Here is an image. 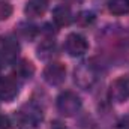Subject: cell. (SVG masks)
Here are the masks:
<instances>
[{"label":"cell","mask_w":129,"mask_h":129,"mask_svg":"<svg viewBox=\"0 0 129 129\" xmlns=\"http://www.w3.org/2000/svg\"><path fill=\"white\" fill-rule=\"evenodd\" d=\"M57 110L64 117H72L81 110V98L74 92H63L57 98Z\"/></svg>","instance_id":"cell-1"},{"label":"cell","mask_w":129,"mask_h":129,"mask_svg":"<svg viewBox=\"0 0 129 129\" xmlns=\"http://www.w3.org/2000/svg\"><path fill=\"white\" fill-rule=\"evenodd\" d=\"M98 81V71L92 63H81L75 69V83L81 89H90Z\"/></svg>","instance_id":"cell-2"},{"label":"cell","mask_w":129,"mask_h":129,"mask_svg":"<svg viewBox=\"0 0 129 129\" xmlns=\"http://www.w3.org/2000/svg\"><path fill=\"white\" fill-rule=\"evenodd\" d=\"M20 54V44L12 36L0 38V59L6 63H12L17 60Z\"/></svg>","instance_id":"cell-3"},{"label":"cell","mask_w":129,"mask_h":129,"mask_svg":"<svg viewBox=\"0 0 129 129\" xmlns=\"http://www.w3.org/2000/svg\"><path fill=\"white\" fill-rule=\"evenodd\" d=\"M64 47H66V51L72 57H80V56H83V54L87 53L89 42H87V39L83 35H80V33H71L66 38Z\"/></svg>","instance_id":"cell-4"},{"label":"cell","mask_w":129,"mask_h":129,"mask_svg":"<svg viewBox=\"0 0 129 129\" xmlns=\"http://www.w3.org/2000/svg\"><path fill=\"white\" fill-rule=\"evenodd\" d=\"M64 78H66V68H64L63 63L51 62L44 69V80L50 86H60V84H63Z\"/></svg>","instance_id":"cell-5"},{"label":"cell","mask_w":129,"mask_h":129,"mask_svg":"<svg viewBox=\"0 0 129 129\" xmlns=\"http://www.w3.org/2000/svg\"><path fill=\"white\" fill-rule=\"evenodd\" d=\"M20 92V86L15 78L12 77H2L0 78V101L12 102Z\"/></svg>","instance_id":"cell-6"},{"label":"cell","mask_w":129,"mask_h":129,"mask_svg":"<svg viewBox=\"0 0 129 129\" xmlns=\"http://www.w3.org/2000/svg\"><path fill=\"white\" fill-rule=\"evenodd\" d=\"M110 96L116 102H126L129 99V77L117 78L110 89Z\"/></svg>","instance_id":"cell-7"},{"label":"cell","mask_w":129,"mask_h":129,"mask_svg":"<svg viewBox=\"0 0 129 129\" xmlns=\"http://www.w3.org/2000/svg\"><path fill=\"white\" fill-rule=\"evenodd\" d=\"M42 117H44L42 110L35 104H26L18 111V119L24 125H36V123H39L42 120Z\"/></svg>","instance_id":"cell-8"},{"label":"cell","mask_w":129,"mask_h":129,"mask_svg":"<svg viewBox=\"0 0 129 129\" xmlns=\"http://www.w3.org/2000/svg\"><path fill=\"white\" fill-rule=\"evenodd\" d=\"M47 8H48V0H29L24 12L30 18H38L45 14Z\"/></svg>","instance_id":"cell-9"},{"label":"cell","mask_w":129,"mask_h":129,"mask_svg":"<svg viewBox=\"0 0 129 129\" xmlns=\"http://www.w3.org/2000/svg\"><path fill=\"white\" fill-rule=\"evenodd\" d=\"M53 21L59 26V27H64V26H69L72 23V12L68 6H57L54 8L53 11Z\"/></svg>","instance_id":"cell-10"},{"label":"cell","mask_w":129,"mask_h":129,"mask_svg":"<svg viewBox=\"0 0 129 129\" xmlns=\"http://www.w3.org/2000/svg\"><path fill=\"white\" fill-rule=\"evenodd\" d=\"M108 11L113 15L129 14V0H108Z\"/></svg>","instance_id":"cell-11"},{"label":"cell","mask_w":129,"mask_h":129,"mask_svg":"<svg viewBox=\"0 0 129 129\" xmlns=\"http://www.w3.org/2000/svg\"><path fill=\"white\" fill-rule=\"evenodd\" d=\"M15 72L21 78H30L35 74V66L29 60H20L17 63V66H15Z\"/></svg>","instance_id":"cell-12"},{"label":"cell","mask_w":129,"mask_h":129,"mask_svg":"<svg viewBox=\"0 0 129 129\" xmlns=\"http://www.w3.org/2000/svg\"><path fill=\"white\" fill-rule=\"evenodd\" d=\"M54 51H56V44H54L53 41L44 42V44L38 48V56H39L41 59H48V57H51V56L54 54Z\"/></svg>","instance_id":"cell-13"},{"label":"cell","mask_w":129,"mask_h":129,"mask_svg":"<svg viewBox=\"0 0 129 129\" xmlns=\"http://www.w3.org/2000/svg\"><path fill=\"white\" fill-rule=\"evenodd\" d=\"M93 21H95V14L90 12V11H83V12H80L78 17H77V23L81 24V26H89V24H92Z\"/></svg>","instance_id":"cell-14"},{"label":"cell","mask_w":129,"mask_h":129,"mask_svg":"<svg viewBox=\"0 0 129 129\" xmlns=\"http://www.w3.org/2000/svg\"><path fill=\"white\" fill-rule=\"evenodd\" d=\"M12 15V6L8 2H0V21L8 20Z\"/></svg>","instance_id":"cell-15"},{"label":"cell","mask_w":129,"mask_h":129,"mask_svg":"<svg viewBox=\"0 0 129 129\" xmlns=\"http://www.w3.org/2000/svg\"><path fill=\"white\" fill-rule=\"evenodd\" d=\"M9 128H11V120H9V117L0 114V129H9Z\"/></svg>","instance_id":"cell-16"},{"label":"cell","mask_w":129,"mask_h":129,"mask_svg":"<svg viewBox=\"0 0 129 129\" xmlns=\"http://www.w3.org/2000/svg\"><path fill=\"white\" fill-rule=\"evenodd\" d=\"M114 129H129V119H122V120H119Z\"/></svg>","instance_id":"cell-17"},{"label":"cell","mask_w":129,"mask_h":129,"mask_svg":"<svg viewBox=\"0 0 129 129\" xmlns=\"http://www.w3.org/2000/svg\"><path fill=\"white\" fill-rule=\"evenodd\" d=\"M51 129H68L64 125H62L60 122H54L53 125H51Z\"/></svg>","instance_id":"cell-18"},{"label":"cell","mask_w":129,"mask_h":129,"mask_svg":"<svg viewBox=\"0 0 129 129\" xmlns=\"http://www.w3.org/2000/svg\"><path fill=\"white\" fill-rule=\"evenodd\" d=\"M64 2H68V3H77V2H78V3H80L81 0H64Z\"/></svg>","instance_id":"cell-19"},{"label":"cell","mask_w":129,"mask_h":129,"mask_svg":"<svg viewBox=\"0 0 129 129\" xmlns=\"http://www.w3.org/2000/svg\"><path fill=\"white\" fill-rule=\"evenodd\" d=\"M0 72H2V62H0Z\"/></svg>","instance_id":"cell-20"}]
</instances>
